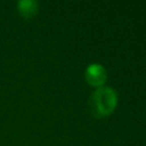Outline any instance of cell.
<instances>
[{
    "label": "cell",
    "mask_w": 146,
    "mask_h": 146,
    "mask_svg": "<svg viewBox=\"0 0 146 146\" xmlns=\"http://www.w3.org/2000/svg\"><path fill=\"white\" fill-rule=\"evenodd\" d=\"M116 104V94L110 87H100L90 97L91 112L97 116L111 113Z\"/></svg>",
    "instance_id": "1"
},
{
    "label": "cell",
    "mask_w": 146,
    "mask_h": 146,
    "mask_svg": "<svg viewBox=\"0 0 146 146\" xmlns=\"http://www.w3.org/2000/svg\"><path fill=\"white\" fill-rule=\"evenodd\" d=\"M86 76L91 84L98 86L104 82L106 73H105V70L103 66H100L98 64H91L90 66H88V68L86 71Z\"/></svg>",
    "instance_id": "2"
},
{
    "label": "cell",
    "mask_w": 146,
    "mask_h": 146,
    "mask_svg": "<svg viewBox=\"0 0 146 146\" xmlns=\"http://www.w3.org/2000/svg\"><path fill=\"white\" fill-rule=\"evenodd\" d=\"M18 8H19V10L22 11L23 15L30 16V15H32L36 11L38 5L33 0H21L18 2Z\"/></svg>",
    "instance_id": "3"
}]
</instances>
